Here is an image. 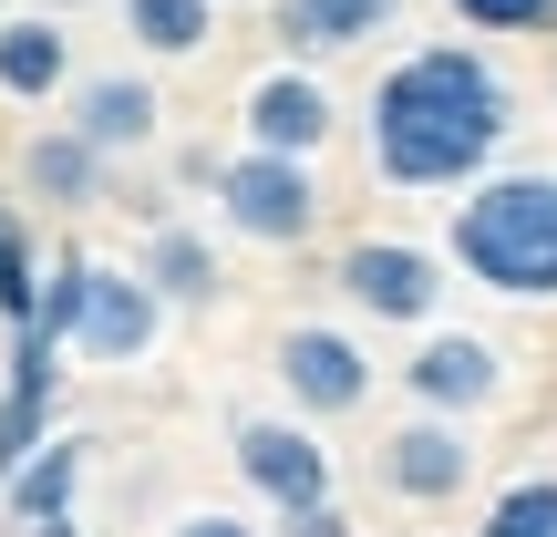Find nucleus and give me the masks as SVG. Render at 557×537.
<instances>
[{
	"label": "nucleus",
	"mask_w": 557,
	"mask_h": 537,
	"mask_svg": "<svg viewBox=\"0 0 557 537\" xmlns=\"http://www.w3.org/2000/svg\"><path fill=\"white\" fill-rule=\"evenodd\" d=\"M361 145L393 197H455L517 145V83L485 41H413L372 73Z\"/></svg>",
	"instance_id": "f257e3e1"
},
{
	"label": "nucleus",
	"mask_w": 557,
	"mask_h": 537,
	"mask_svg": "<svg viewBox=\"0 0 557 537\" xmlns=\"http://www.w3.org/2000/svg\"><path fill=\"white\" fill-rule=\"evenodd\" d=\"M444 259L496 300H557V166H485L455 186Z\"/></svg>",
	"instance_id": "f03ea898"
},
{
	"label": "nucleus",
	"mask_w": 557,
	"mask_h": 537,
	"mask_svg": "<svg viewBox=\"0 0 557 537\" xmlns=\"http://www.w3.org/2000/svg\"><path fill=\"white\" fill-rule=\"evenodd\" d=\"M41 331L62 341V352L83 362H145L165 331V300L145 290L135 259H83V248H62L52 269H41Z\"/></svg>",
	"instance_id": "7ed1b4c3"
},
{
	"label": "nucleus",
	"mask_w": 557,
	"mask_h": 537,
	"mask_svg": "<svg viewBox=\"0 0 557 537\" xmlns=\"http://www.w3.org/2000/svg\"><path fill=\"white\" fill-rule=\"evenodd\" d=\"M207 207H218L227 239H248V248H310L320 218H331L320 156H269V145H238V156L218 166V197Z\"/></svg>",
	"instance_id": "20e7f679"
},
{
	"label": "nucleus",
	"mask_w": 557,
	"mask_h": 537,
	"mask_svg": "<svg viewBox=\"0 0 557 537\" xmlns=\"http://www.w3.org/2000/svg\"><path fill=\"white\" fill-rule=\"evenodd\" d=\"M341 300H351L361 320H382V331H434L444 320V290H455V259L423 239H351L331 259Z\"/></svg>",
	"instance_id": "39448f33"
},
{
	"label": "nucleus",
	"mask_w": 557,
	"mask_h": 537,
	"mask_svg": "<svg viewBox=\"0 0 557 537\" xmlns=\"http://www.w3.org/2000/svg\"><path fill=\"white\" fill-rule=\"evenodd\" d=\"M269 373L278 393H289V414L310 424H341L372 403V352H361V331H341V320H289V331L269 341Z\"/></svg>",
	"instance_id": "423d86ee"
},
{
	"label": "nucleus",
	"mask_w": 557,
	"mask_h": 537,
	"mask_svg": "<svg viewBox=\"0 0 557 537\" xmlns=\"http://www.w3.org/2000/svg\"><path fill=\"white\" fill-rule=\"evenodd\" d=\"M393 373H403V403H423V414H465V424L496 414L506 382H517V373H506V341L444 331V320H434V331H413V352H403Z\"/></svg>",
	"instance_id": "0eeeda50"
},
{
	"label": "nucleus",
	"mask_w": 557,
	"mask_h": 537,
	"mask_svg": "<svg viewBox=\"0 0 557 537\" xmlns=\"http://www.w3.org/2000/svg\"><path fill=\"white\" fill-rule=\"evenodd\" d=\"M372 476H382V497H403V507H455L465 486H475V424H465V414H423V403H413V414L382 435Z\"/></svg>",
	"instance_id": "6e6552de"
},
{
	"label": "nucleus",
	"mask_w": 557,
	"mask_h": 537,
	"mask_svg": "<svg viewBox=\"0 0 557 537\" xmlns=\"http://www.w3.org/2000/svg\"><path fill=\"white\" fill-rule=\"evenodd\" d=\"M227 465L248 476V497L269 507H310V497H331V444H320V424L310 414H248L238 435H227Z\"/></svg>",
	"instance_id": "1a4fd4ad"
},
{
	"label": "nucleus",
	"mask_w": 557,
	"mask_h": 537,
	"mask_svg": "<svg viewBox=\"0 0 557 537\" xmlns=\"http://www.w3.org/2000/svg\"><path fill=\"white\" fill-rule=\"evenodd\" d=\"M238 135L269 145V156H320V145L341 135V94L320 83V62H289V52H278L269 73L238 94Z\"/></svg>",
	"instance_id": "9d476101"
},
{
	"label": "nucleus",
	"mask_w": 557,
	"mask_h": 537,
	"mask_svg": "<svg viewBox=\"0 0 557 537\" xmlns=\"http://www.w3.org/2000/svg\"><path fill=\"white\" fill-rule=\"evenodd\" d=\"M11 186H21L32 207H52V218H83V207L114 197V156H103L83 124H41V135H21Z\"/></svg>",
	"instance_id": "9b49d317"
},
{
	"label": "nucleus",
	"mask_w": 557,
	"mask_h": 537,
	"mask_svg": "<svg viewBox=\"0 0 557 537\" xmlns=\"http://www.w3.org/2000/svg\"><path fill=\"white\" fill-rule=\"evenodd\" d=\"M269 32L289 62H341L361 41L403 32V0H269Z\"/></svg>",
	"instance_id": "f8f14e48"
},
{
	"label": "nucleus",
	"mask_w": 557,
	"mask_h": 537,
	"mask_svg": "<svg viewBox=\"0 0 557 537\" xmlns=\"http://www.w3.org/2000/svg\"><path fill=\"white\" fill-rule=\"evenodd\" d=\"M62 124H83L103 156H145V145L165 135V94L145 73H83L73 94H62Z\"/></svg>",
	"instance_id": "ddd939ff"
},
{
	"label": "nucleus",
	"mask_w": 557,
	"mask_h": 537,
	"mask_svg": "<svg viewBox=\"0 0 557 537\" xmlns=\"http://www.w3.org/2000/svg\"><path fill=\"white\" fill-rule=\"evenodd\" d=\"M73 32L62 11H0V103H62L73 94Z\"/></svg>",
	"instance_id": "4468645a"
},
{
	"label": "nucleus",
	"mask_w": 557,
	"mask_h": 537,
	"mask_svg": "<svg viewBox=\"0 0 557 537\" xmlns=\"http://www.w3.org/2000/svg\"><path fill=\"white\" fill-rule=\"evenodd\" d=\"M135 269H145V290H156L165 310H207V300L227 290V259H218V239H207V228H186V218L145 228Z\"/></svg>",
	"instance_id": "2eb2a0df"
},
{
	"label": "nucleus",
	"mask_w": 557,
	"mask_h": 537,
	"mask_svg": "<svg viewBox=\"0 0 557 537\" xmlns=\"http://www.w3.org/2000/svg\"><path fill=\"white\" fill-rule=\"evenodd\" d=\"M0 497H11V517H21V527L73 517V497H83V435H41L32 455L0 476Z\"/></svg>",
	"instance_id": "dca6fc26"
},
{
	"label": "nucleus",
	"mask_w": 557,
	"mask_h": 537,
	"mask_svg": "<svg viewBox=\"0 0 557 537\" xmlns=\"http://www.w3.org/2000/svg\"><path fill=\"white\" fill-rule=\"evenodd\" d=\"M124 11V41L145 62H197L218 41V0H114Z\"/></svg>",
	"instance_id": "f3484780"
},
{
	"label": "nucleus",
	"mask_w": 557,
	"mask_h": 537,
	"mask_svg": "<svg viewBox=\"0 0 557 537\" xmlns=\"http://www.w3.org/2000/svg\"><path fill=\"white\" fill-rule=\"evenodd\" d=\"M475 537H557V476H506L485 497Z\"/></svg>",
	"instance_id": "a211bd4d"
},
{
	"label": "nucleus",
	"mask_w": 557,
	"mask_h": 537,
	"mask_svg": "<svg viewBox=\"0 0 557 537\" xmlns=\"http://www.w3.org/2000/svg\"><path fill=\"white\" fill-rule=\"evenodd\" d=\"M444 11L485 41H557V0H444Z\"/></svg>",
	"instance_id": "6ab92c4d"
},
{
	"label": "nucleus",
	"mask_w": 557,
	"mask_h": 537,
	"mask_svg": "<svg viewBox=\"0 0 557 537\" xmlns=\"http://www.w3.org/2000/svg\"><path fill=\"white\" fill-rule=\"evenodd\" d=\"M269 537H351V507L341 497H310V507H278Z\"/></svg>",
	"instance_id": "aec40b11"
},
{
	"label": "nucleus",
	"mask_w": 557,
	"mask_h": 537,
	"mask_svg": "<svg viewBox=\"0 0 557 537\" xmlns=\"http://www.w3.org/2000/svg\"><path fill=\"white\" fill-rule=\"evenodd\" d=\"M165 537H269V527H259V517H238V507H186Z\"/></svg>",
	"instance_id": "412c9836"
},
{
	"label": "nucleus",
	"mask_w": 557,
	"mask_h": 537,
	"mask_svg": "<svg viewBox=\"0 0 557 537\" xmlns=\"http://www.w3.org/2000/svg\"><path fill=\"white\" fill-rule=\"evenodd\" d=\"M218 166H227V156H218V145H176V176H186V186H197V197H218Z\"/></svg>",
	"instance_id": "4be33fe9"
},
{
	"label": "nucleus",
	"mask_w": 557,
	"mask_h": 537,
	"mask_svg": "<svg viewBox=\"0 0 557 537\" xmlns=\"http://www.w3.org/2000/svg\"><path fill=\"white\" fill-rule=\"evenodd\" d=\"M21 239H32V228H21V207H11V197H0V259H11V248H21Z\"/></svg>",
	"instance_id": "5701e85b"
},
{
	"label": "nucleus",
	"mask_w": 557,
	"mask_h": 537,
	"mask_svg": "<svg viewBox=\"0 0 557 537\" xmlns=\"http://www.w3.org/2000/svg\"><path fill=\"white\" fill-rule=\"evenodd\" d=\"M32 537H83V527H73V517H41V527H32Z\"/></svg>",
	"instance_id": "b1692460"
},
{
	"label": "nucleus",
	"mask_w": 557,
	"mask_h": 537,
	"mask_svg": "<svg viewBox=\"0 0 557 537\" xmlns=\"http://www.w3.org/2000/svg\"><path fill=\"white\" fill-rule=\"evenodd\" d=\"M32 11H62V21H73V11H83V0H32Z\"/></svg>",
	"instance_id": "393cba45"
},
{
	"label": "nucleus",
	"mask_w": 557,
	"mask_h": 537,
	"mask_svg": "<svg viewBox=\"0 0 557 537\" xmlns=\"http://www.w3.org/2000/svg\"><path fill=\"white\" fill-rule=\"evenodd\" d=\"M218 11H238V0H218Z\"/></svg>",
	"instance_id": "a878e982"
},
{
	"label": "nucleus",
	"mask_w": 557,
	"mask_h": 537,
	"mask_svg": "<svg viewBox=\"0 0 557 537\" xmlns=\"http://www.w3.org/2000/svg\"><path fill=\"white\" fill-rule=\"evenodd\" d=\"M0 11H11V0H0Z\"/></svg>",
	"instance_id": "bb28decb"
}]
</instances>
